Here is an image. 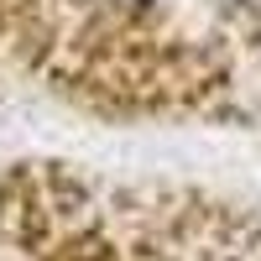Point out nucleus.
I'll return each instance as SVG.
<instances>
[{"label": "nucleus", "mask_w": 261, "mask_h": 261, "mask_svg": "<svg viewBox=\"0 0 261 261\" xmlns=\"http://www.w3.org/2000/svg\"><path fill=\"white\" fill-rule=\"evenodd\" d=\"M0 58L105 115H220L235 89L167 0H0Z\"/></svg>", "instance_id": "nucleus-1"}, {"label": "nucleus", "mask_w": 261, "mask_h": 261, "mask_svg": "<svg viewBox=\"0 0 261 261\" xmlns=\"http://www.w3.org/2000/svg\"><path fill=\"white\" fill-rule=\"evenodd\" d=\"M220 16L246 42H261V0H220Z\"/></svg>", "instance_id": "nucleus-3"}, {"label": "nucleus", "mask_w": 261, "mask_h": 261, "mask_svg": "<svg viewBox=\"0 0 261 261\" xmlns=\"http://www.w3.org/2000/svg\"><path fill=\"white\" fill-rule=\"evenodd\" d=\"M6 261H261V204L79 162L0 172Z\"/></svg>", "instance_id": "nucleus-2"}]
</instances>
